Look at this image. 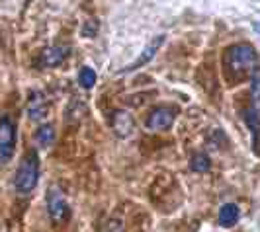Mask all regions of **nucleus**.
I'll return each instance as SVG.
<instances>
[{
    "label": "nucleus",
    "instance_id": "nucleus-12",
    "mask_svg": "<svg viewBox=\"0 0 260 232\" xmlns=\"http://www.w3.org/2000/svg\"><path fill=\"white\" fill-rule=\"evenodd\" d=\"M53 141H55V129H53L51 125H41V127L36 131V142H38L41 148L51 146Z\"/></svg>",
    "mask_w": 260,
    "mask_h": 232
},
{
    "label": "nucleus",
    "instance_id": "nucleus-6",
    "mask_svg": "<svg viewBox=\"0 0 260 232\" xmlns=\"http://www.w3.org/2000/svg\"><path fill=\"white\" fill-rule=\"evenodd\" d=\"M162 41H165V37L162 35H156L153 41H149L147 45H145V49L141 53H139V57L131 63V65H127L125 68H121V72H131V70H137V68H141V66H145L153 57H155V53L158 51V47L162 45Z\"/></svg>",
    "mask_w": 260,
    "mask_h": 232
},
{
    "label": "nucleus",
    "instance_id": "nucleus-13",
    "mask_svg": "<svg viewBox=\"0 0 260 232\" xmlns=\"http://www.w3.org/2000/svg\"><path fill=\"white\" fill-rule=\"evenodd\" d=\"M250 102H252V109L260 113V68L252 74V80H250Z\"/></svg>",
    "mask_w": 260,
    "mask_h": 232
},
{
    "label": "nucleus",
    "instance_id": "nucleus-2",
    "mask_svg": "<svg viewBox=\"0 0 260 232\" xmlns=\"http://www.w3.org/2000/svg\"><path fill=\"white\" fill-rule=\"evenodd\" d=\"M39 178V158L36 150H29L24 154L20 166L16 170V178H14V187L16 191L22 195H27L34 191V187L38 185Z\"/></svg>",
    "mask_w": 260,
    "mask_h": 232
},
{
    "label": "nucleus",
    "instance_id": "nucleus-9",
    "mask_svg": "<svg viewBox=\"0 0 260 232\" xmlns=\"http://www.w3.org/2000/svg\"><path fill=\"white\" fill-rule=\"evenodd\" d=\"M112 129L116 131V135L119 137H127L133 129V119H131L129 113L125 111H116L112 115Z\"/></svg>",
    "mask_w": 260,
    "mask_h": 232
},
{
    "label": "nucleus",
    "instance_id": "nucleus-5",
    "mask_svg": "<svg viewBox=\"0 0 260 232\" xmlns=\"http://www.w3.org/2000/svg\"><path fill=\"white\" fill-rule=\"evenodd\" d=\"M174 123V109L170 107H156L147 117V127L151 131H165Z\"/></svg>",
    "mask_w": 260,
    "mask_h": 232
},
{
    "label": "nucleus",
    "instance_id": "nucleus-8",
    "mask_svg": "<svg viewBox=\"0 0 260 232\" xmlns=\"http://www.w3.org/2000/svg\"><path fill=\"white\" fill-rule=\"evenodd\" d=\"M49 111V105H47V100L41 92H34L29 96V102H27V113L31 119H43Z\"/></svg>",
    "mask_w": 260,
    "mask_h": 232
},
{
    "label": "nucleus",
    "instance_id": "nucleus-14",
    "mask_svg": "<svg viewBox=\"0 0 260 232\" xmlns=\"http://www.w3.org/2000/svg\"><path fill=\"white\" fill-rule=\"evenodd\" d=\"M78 82H80L82 88H92V86L96 84V72H94V68L84 66V68L80 70V74H78Z\"/></svg>",
    "mask_w": 260,
    "mask_h": 232
},
{
    "label": "nucleus",
    "instance_id": "nucleus-15",
    "mask_svg": "<svg viewBox=\"0 0 260 232\" xmlns=\"http://www.w3.org/2000/svg\"><path fill=\"white\" fill-rule=\"evenodd\" d=\"M190 166H192V170H194V172H208L209 168H211L209 156L198 152V154L192 156V164H190Z\"/></svg>",
    "mask_w": 260,
    "mask_h": 232
},
{
    "label": "nucleus",
    "instance_id": "nucleus-7",
    "mask_svg": "<svg viewBox=\"0 0 260 232\" xmlns=\"http://www.w3.org/2000/svg\"><path fill=\"white\" fill-rule=\"evenodd\" d=\"M67 55H69V49L63 47V45L47 47V49H43V53L39 55V65L45 66V68H55V66L65 63Z\"/></svg>",
    "mask_w": 260,
    "mask_h": 232
},
{
    "label": "nucleus",
    "instance_id": "nucleus-10",
    "mask_svg": "<svg viewBox=\"0 0 260 232\" xmlns=\"http://www.w3.org/2000/svg\"><path fill=\"white\" fill-rule=\"evenodd\" d=\"M245 121H247L248 129L252 131V141H254V148H256V152H260V115L258 111H254V109H247L245 113Z\"/></svg>",
    "mask_w": 260,
    "mask_h": 232
},
{
    "label": "nucleus",
    "instance_id": "nucleus-3",
    "mask_svg": "<svg viewBox=\"0 0 260 232\" xmlns=\"http://www.w3.org/2000/svg\"><path fill=\"white\" fill-rule=\"evenodd\" d=\"M47 211H49V217L55 224H65L71 217V209H69L65 195L55 185L47 189Z\"/></svg>",
    "mask_w": 260,
    "mask_h": 232
},
{
    "label": "nucleus",
    "instance_id": "nucleus-11",
    "mask_svg": "<svg viewBox=\"0 0 260 232\" xmlns=\"http://www.w3.org/2000/svg\"><path fill=\"white\" fill-rule=\"evenodd\" d=\"M239 220V207L235 203H225L219 211V224L229 228V226H235Z\"/></svg>",
    "mask_w": 260,
    "mask_h": 232
},
{
    "label": "nucleus",
    "instance_id": "nucleus-1",
    "mask_svg": "<svg viewBox=\"0 0 260 232\" xmlns=\"http://www.w3.org/2000/svg\"><path fill=\"white\" fill-rule=\"evenodd\" d=\"M223 65L227 70V76L231 80H241L243 76L254 74L258 70V55L250 43H235L227 47Z\"/></svg>",
    "mask_w": 260,
    "mask_h": 232
},
{
    "label": "nucleus",
    "instance_id": "nucleus-4",
    "mask_svg": "<svg viewBox=\"0 0 260 232\" xmlns=\"http://www.w3.org/2000/svg\"><path fill=\"white\" fill-rule=\"evenodd\" d=\"M16 150V123L8 115L0 117V162H8Z\"/></svg>",
    "mask_w": 260,
    "mask_h": 232
}]
</instances>
